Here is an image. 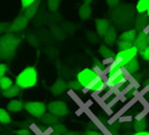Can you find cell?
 Returning <instances> with one entry per match:
<instances>
[{
    "label": "cell",
    "mask_w": 149,
    "mask_h": 135,
    "mask_svg": "<svg viewBox=\"0 0 149 135\" xmlns=\"http://www.w3.org/2000/svg\"><path fill=\"white\" fill-rule=\"evenodd\" d=\"M22 38L15 33H6L0 37V61H11L14 59Z\"/></svg>",
    "instance_id": "obj_1"
},
{
    "label": "cell",
    "mask_w": 149,
    "mask_h": 135,
    "mask_svg": "<svg viewBox=\"0 0 149 135\" xmlns=\"http://www.w3.org/2000/svg\"><path fill=\"white\" fill-rule=\"evenodd\" d=\"M38 82V72L36 67L30 65L22 70L16 77V84L22 89H29Z\"/></svg>",
    "instance_id": "obj_2"
},
{
    "label": "cell",
    "mask_w": 149,
    "mask_h": 135,
    "mask_svg": "<svg viewBox=\"0 0 149 135\" xmlns=\"http://www.w3.org/2000/svg\"><path fill=\"white\" fill-rule=\"evenodd\" d=\"M24 109L35 118H42L47 110V105L43 101H27L24 104Z\"/></svg>",
    "instance_id": "obj_3"
},
{
    "label": "cell",
    "mask_w": 149,
    "mask_h": 135,
    "mask_svg": "<svg viewBox=\"0 0 149 135\" xmlns=\"http://www.w3.org/2000/svg\"><path fill=\"white\" fill-rule=\"evenodd\" d=\"M99 73H97L95 70L91 69V68H85L81 70L77 75H76V80L82 84L83 88H85L86 86H89L90 83L92 82L94 79H97L99 77Z\"/></svg>",
    "instance_id": "obj_4"
},
{
    "label": "cell",
    "mask_w": 149,
    "mask_h": 135,
    "mask_svg": "<svg viewBox=\"0 0 149 135\" xmlns=\"http://www.w3.org/2000/svg\"><path fill=\"white\" fill-rule=\"evenodd\" d=\"M47 110H48V112H51L53 115L57 116L58 118L66 116V115H68V112H70L67 105L64 101H62V100L51 101V103L47 105Z\"/></svg>",
    "instance_id": "obj_5"
},
{
    "label": "cell",
    "mask_w": 149,
    "mask_h": 135,
    "mask_svg": "<svg viewBox=\"0 0 149 135\" xmlns=\"http://www.w3.org/2000/svg\"><path fill=\"white\" fill-rule=\"evenodd\" d=\"M127 81V77L126 73L123 72V69H121L119 71H117L114 75H109L107 79V86L112 89H119L123 83Z\"/></svg>",
    "instance_id": "obj_6"
},
{
    "label": "cell",
    "mask_w": 149,
    "mask_h": 135,
    "mask_svg": "<svg viewBox=\"0 0 149 135\" xmlns=\"http://www.w3.org/2000/svg\"><path fill=\"white\" fill-rule=\"evenodd\" d=\"M28 22H29V19H27L22 14H20L17 18L14 19V22L10 24V26H9V33L22 32V30H24L27 27Z\"/></svg>",
    "instance_id": "obj_7"
},
{
    "label": "cell",
    "mask_w": 149,
    "mask_h": 135,
    "mask_svg": "<svg viewBox=\"0 0 149 135\" xmlns=\"http://www.w3.org/2000/svg\"><path fill=\"white\" fill-rule=\"evenodd\" d=\"M95 30H97V35L100 37H103L105 35V33L108 32V30L110 28V22L105 18H97L95 19Z\"/></svg>",
    "instance_id": "obj_8"
},
{
    "label": "cell",
    "mask_w": 149,
    "mask_h": 135,
    "mask_svg": "<svg viewBox=\"0 0 149 135\" xmlns=\"http://www.w3.org/2000/svg\"><path fill=\"white\" fill-rule=\"evenodd\" d=\"M66 89H67V83L62 78L56 79V81L53 83V86H51V88H49L51 92H52L54 96H60Z\"/></svg>",
    "instance_id": "obj_9"
},
{
    "label": "cell",
    "mask_w": 149,
    "mask_h": 135,
    "mask_svg": "<svg viewBox=\"0 0 149 135\" xmlns=\"http://www.w3.org/2000/svg\"><path fill=\"white\" fill-rule=\"evenodd\" d=\"M134 45L139 50V51L142 50V49H145V47H147V46H149L148 42H147V33H145V32H139V33L137 34L136 39H134Z\"/></svg>",
    "instance_id": "obj_10"
},
{
    "label": "cell",
    "mask_w": 149,
    "mask_h": 135,
    "mask_svg": "<svg viewBox=\"0 0 149 135\" xmlns=\"http://www.w3.org/2000/svg\"><path fill=\"white\" fill-rule=\"evenodd\" d=\"M149 24V16L146 14H139V16L137 17L136 19V28L134 30H137L138 33L139 32H143V30L146 28V26Z\"/></svg>",
    "instance_id": "obj_11"
},
{
    "label": "cell",
    "mask_w": 149,
    "mask_h": 135,
    "mask_svg": "<svg viewBox=\"0 0 149 135\" xmlns=\"http://www.w3.org/2000/svg\"><path fill=\"white\" fill-rule=\"evenodd\" d=\"M40 4H42V0H36L30 7H28L24 13H22V15L25 16L27 19H31V18H34L35 15L37 14L38 9H39V6H40Z\"/></svg>",
    "instance_id": "obj_12"
},
{
    "label": "cell",
    "mask_w": 149,
    "mask_h": 135,
    "mask_svg": "<svg viewBox=\"0 0 149 135\" xmlns=\"http://www.w3.org/2000/svg\"><path fill=\"white\" fill-rule=\"evenodd\" d=\"M22 90V88L18 87L15 83V84H13L11 87H9L8 89L1 90V95L5 98H14V97H16V96H18Z\"/></svg>",
    "instance_id": "obj_13"
},
{
    "label": "cell",
    "mask_w": 149,
    "mask_h": 135,
    "mask_svg": "<svg viewBox=\"0 0 149 135\" xmlns=\"http://www.w3.org/2000/svg\"><path fill=\"white\" fill-rule=\"evenodd\" d=\"M117 30L113 26H110V28L108 30V32L105 33V35L103 36L104 42L107 45H113L117 41Z\"/></svg>",
    "instance_id": "obj_14"
},
{
    "label": "cell",
    "mask_w": 149,
    "mask_h": 135,
    "mask_svg": "<svg viewBox=\"0 0 149 135\" xmlns=\"http://www.w3.org/2000/svg\"><path fill=\"white\" fill-rule=\"evenodd\" d=\"M123 70L127 71L128 73H130V75H134L136 72H138V71H139V62H138V60H137L136 58H134V59H131L129 62H127V63L125 64Z\"/></svg>",
    "instance_id": "obj_15"
},
{
    "label": "cell",
    "mask_w": 149,
    "mask_h": 135,
    "mask_svg": "<svg viewBox=\"0 0 149 135\" xmlns=\"http://www.w3.org/2000/svg\"><path fill=\"white\" fill-rule=\"evenodd\" d=\"M24 104L22 100H17V99H13L11 101H9L7 105V110L8 112H20L24 109Z\"/></svg>",
    "instance_id": "obj_16"
},
{
    "label": "cell",
    "mask_w": 149,
    "mask_h": 135,
    "mask_svg": "<svg viewBox=\"0 0 149 135\" xmlns=\"http://www.w3.org/2000/svg\"><path fill=\"white\" fill-rule=\"evenodd\" d=\"M79 16H80V18L83 19V20H86V19L91 18V16H92V9L90 7V5L84 4L82 6H80V8H79Z\"/></svg>",
    "instance_id": "obj_17"
},
{
    "label": "cell",
    "mask_w": 149,
    "mask_h": 135,
    "mask_svg": "<svg viewBox=\"0 0 149 135\" xmlns=\"http://www.w3.org/2000/svg\"><path fill=\"white\" fill-rule=\"evenodd\" d=\"M40 122H42L43 124L53 126L54 124L58 123V117L55 116V115H53V114H51V112H45L44 115L42 116V118H40Z\"/></svg>",
    "instance_id": "obj_18"
},
{
    "label": "cell",
    "mask_w": 149,
    "mask_h": 135,
    "mask_svg": "<svg viewBox=\"0 0 149 135\" xmlns=\"http://www.w3.org/2000/svg\"><path fill=\"white\" fill-rule=\"evenodd\" d=\"M137 34H138V32L136 30H126V32H123L119 36V41H128V42L134 43L136 37H137Z\"/></svg>",
    "instance_id": "obj_19"
},
{
    "label": "cell",
    "mask_w": 149,
    "mask_h": 135,
    "mask_svg": "<svg viewBox=\"0 0 149 135\" xmlns=\"http://www.w3.org/2000/svg\"><path fill=\"white\" fill-rule=\"evenodd\" d=\"M99 53L103 59H112V58L114 59V56H116L113 51L107 45H101L100 49H99Z\"/></svg>",
    "instance_id": "obj_20"
},
{
    "label": "cell",
    "mask_w": 149,
    "mask_h": 135,
    "mask_svg": "<svg viewBox=\"0 0 149 135\" xmlns=\"http://www.w3.org/2000/svg\"><path fill=\"white\" fill-rule=\"evenodd\" d=\"M107 87H108V86H107L105 80L103 78H101V79L93 86V88L90 90V92H92V94H99V92H101L102 90H104Z\"/></svg>",
    "instance_id": "obj_21"
},
{
    "label": "cell",
    "mask_w": 149,
    "mask_h": 135,
    "mask_svg": "<svg viewBox=\"0 0 149 135\" xmlns=\"http://www.w3.org/2000/svg\"><path fill=\"white\" fill-rule=\"evenodd\" d=\"M11 120V116L8 112L7 109L5 108H0V123L1 124H10Z\"/></svg>",
    "instance_id": "obj_22"
},
{
    "label": "cell",
    "mask_w": 149,
    "mask_h": 135,
    "mask_svg": "<svg viewBox=\"0 0 149 135\" xmlns=\"http://www.w3.org/2000/svg\"><path fill=\"white\" fill-rule=\"evenodd\" d=\"M146 127H147V120L145 118L137 120L134 123V129L136 132H143L146 131Z\"/></svg>",
    "instance_id": "obj_23"
},
{
    "label": "cell",
    "mask_w": 149,
    "mask_h": 135,
    "mask_svg": "<svg viewBox=\"0 0 149 135\" xmlns=\"http://www.w3.org/2000/svg\"><path fill=\"white\" fill-rule=\"evenodd\" d=\"M149 5V0H138L137 5H136V9L139 14H143L147 11V8Z\"/></svg>",
    "instance_id": "obj_24"
},
{
    "label": "cell",
    "mask_w": 149,
    "mask_h": 135,
    "mask_svg": "<svg viewBox=\"0 0 149 135\" xmlns=\"http://www.w3.org/2000/svg\"><path fill=\"white\" fill-rule=\"evenodd\" d=\"M13 84H14L13 80H11L10 78H8V77H2V78L0 79V90L8 89V88L11 87Z\"/></svg>",
    "instance_id": "obj_25"
},
{
    "label": "cell",
    "mask_w": 149,
    "mask_h": 135,
    "mask_svg": "<svg viewBox=\"0 0 149 135\" xmlns=\"http://www.w3.org/2000/svg\"><path fill=\"white\" fill-rule=\"evenodd\" d=\"M53 128V132H55V133H58V134H62L64 135L65 133H66L67 129L66 126L65 125H63V124H61V123H56V124H54L52 126Z\"/></svg>",
    "instance_id": "obj_26"
},
{
    "label": "cell",
    "mask_w": 149,
    "mask_h": 135,
    "mask_svg": "<svg viewBox=\"0 0 149 135\" xmlns=\"http://www.w3.org/2000/svg\"><path fill=\"white\" fill-rule=\"evenodd\" d=\"M67 87L70 88V89H72L73 91L75 92H79V91H81L82 90V84L79 82L77 80H73V81H70V82L67 83Z\"/></svg>",
    "instance_id": "obj_27"
},
{
    "label": "cell",
    "mask_w": 149,
    "mask_h": 135,
    "mask_svg": "<svg viewBox=\"0 0 149 135\" xmlns=\"http://www.w3.org/2000/svg\"><path fill=\"white\" fill-rule=\"evenodd\" d=\"M132 46H134V43L128 42V41H119V42H118V49H119V51L129 50V49H131Z\"/></svg>",
    "instance_id": "obj_28"
},
{
    "label": "cell",
    "mask_w": 149,
    "mask_h": 135,
    "mask_svg": "<svg viewBox=\"0 0 149 135\" xmlns=\"http://www.w3.org/2000/svg\"><path fill=\"white\" fill-rule=\"evenodd\" d=\"M61 0H47V5H48V9L51 11H56L58 7H60Z\"/></svg>",
    "instance_id": "obj_29"
},
{
    "label": "cell",
    "mask_w": 149,
    "mask_h": 135,
    "mask_svg": "<svg viewBox=\"0 0 149 135\" xmlns=\"http://www.w3.org/2000/svg\"><path fill=\"white\" fill-rule=\"evenodd\" d=\"M22 1V14L27 9L28 7H30L36 0H20Z\"/></svg>",
    "instance_id": "obj_30"
},
{
    "label": "cell",
    "mask_w": 149,
    "mask_h": 135,
    "mask_svg": "<svg viewBox=\"0 0 149 135\" xmlns=\"http://www.w3.org/2000/svg\"><path fill=\"white\" fill-rule=\"evenodd\" d=\"M139 54H140V56H141L143 60L149 62V46L140 50V51H139Z\"/></svg>",
    "instance_id": "obj_31"
},
{
    "label": "cell",
    "mask_w": 149,
    "mask_h": 135,
    "mask_svg": "<svg viewBox=\"0 0 149 135\" xmlns=\"http://www.w3.org/2000/svg\"><path fill=\"white\" fill-rule=\"evenodd\" d=\"M9 26H10V24H8V22H0V35L9 33Z\"/></svg>",
    "instance_id": "obj_32"
},
{
    "label": "cell",
    "mask_w": 149,
    "mask_h": 135,
    "mask_svg": "<svg viewBox=\"0 0 149 135\" xmlns=\"http://www.w3.org/2000/svg\"><path fill=\"white\" fill-rule=\"evenodd\" d=\"M7 70H8L7 63H5V62L0 63V79H1L2 77H5L6 72H7Z\"/></svg>",
    "instance_id": "obj_33"
},
{
    "label": "cell",
    "mask_w": 149,
    "mask_h": 135,
    "mask_svg": "<svg viewBox=\"0 0 149 135\" xmlns=\"http://www.w3.org/2000/svg\"><path fill=\"white\" fill-rule=\"evenodd\" d=\"M14 133L17 135H29L31 134L29 129L27 128H20V129H17V131H14Z\"/></svg>",
    "instance_id": "obj_34"
},
{
    "label": "cell",
    "mask_w": 149,
    "mask_h": 135,
    "mask_svg": "<svg viewBox=\"0 0 149 135\" xmlns=\"http://www.w3.org/2000/svg\"><path fill=\"white\" fill-rule=\"evenodd\" d=\"M119 127H120V124L119 123H113V124H111V126L109 127V131L110 132H112V133H117L118 132V129H119Z\"/></svg>",
    "instance_id": "obj_35"
},
{
    "label": "cell",
    "mask_w": 149,
    "mask_h": 135,
    "mask_svg": "<svg viewBox=\"0 0 149 135\" xmlns=\"http://www.w3.org/2000/svg\"><path fill=\"white\" fill-rule=\"evenodd\" d=\"M105 2L108 4V6L110 8H113L116 6H118L120 2V0H105Z\"/></svg>",
    "instance_id": "obj_36"
},
{
    "label": "cell",
    "mask_w": 149,
    "mask_h": 135,
    "mask_svg": "<svg viewBox=\"0 0 149 135\" xmlns=\"http://www.w3.org/2000/svg\"><path fill=\"white\" fill-rule=\"evenodd\" d=\"M84 135H103L101 132H97V131H86Z\"/></svg>",
    "instance_id": "obj_37"
},
{
    "label": "cell",
    "mask_w": 149,
    "mask_h": 135,
    "mask_svg": "<svg viewBox=\"0 0 149 135\" xmlns=\"http://www.w3.org/2000/svg\"><path fill=\"white\" fill-rule=\"evenodd\" d=\"M64 135H81L80 132H75V131H67Z\"/></svg>",
    "instance_id": "obj_38"
},
{
    "label": "cell",
    "mask_w": 149,
    "mask_h": 135,
    "mask_svg": "<svg viewBox=\"0 0 149 135\" xmlns=\"http://www.w3.org/2000/svg\"><path fill=\"white\" fill-rule=\"evenodd\" d=\"M134 135H149V132L143 131V132H136Z\"/></svg>",
    "instance_id": "obj_39"
},
{
    "label": "cell",
    "mask_w": 149,
    "mask_h": 135,
    "mask_svg": "<svg viewBox=\"0 0 149 135\" xmlns=\"http://www.w3.org/2000/svg\"><path fill=\"white\" fill-rule=\"evenodd\" d=\"M92 2H93V0H84V4H86V5H90Z\"/></svg>",
    "instance_id": "obj_40"
},
{
    "label": "cell",
    "mask_w": 149,
    "mask_h": 135,
    "mask_svg": "<svg viewBox=\"0 0 149 135\" xmlns=\"http://www.w3.org/2000/svg\"><path fill=\"white\" fill-rule=\"evenodd\" d=\"M147 42H148V45H149V33H147Z\"/></svg>",
    "instance_id": "obj_41"
},
{
    "label": "cell",
    "mask_w": 149,
    "mask_h": 135,
    "mask_svg": "<svg viewBox=\"0 0 149 135\" xmlns=\"http://www.w3.org/2000/svg\"><path fill=\"white\" fill-rule=\"evenodd\" d=\"M51 135H62V134H58V133H55V132H53Z\"/></svg>",
    "instance_id": "obj_42"
},
{
    "label": "cell",
    "mask_w": 149,
    "mask_h": 135,
    "mask_svg": "<svg viewBox=\"0 0 149 135\" xmlns=\"http://www.w3.org/2000/svg\"><path fill=\"white\" fill-rule=\"evenodd\" d=\"M146 13H147V15L149 16V5H148V8H147V11H146Z\"/></svg>",
    "instance_id": "obj_43"
},
{
    "label": "cell",
    "mask_w": 149,
    "mask_h": 135,
    "mask_svg": "<svg viewBox=\"0 0 149 135\" xmlns=\"http://www.w3.org/2000/svg\"><path fill=\"white\" fill-rule=\"evenodd\" d=\"M146 83H147V84H148V86H149V80H148V81H147V82H146Z\"/></svg>",
    "instance_id": "obj_44"
},
{
    "label": "cell",
    "mask_w": 149,
    "mask_h": 135,
    "mask_svg": "<svg viewBox=\"0 0 149 135\" xmlns=\"http://www.w3.org/2000/svg\"><path fill=\"white\" fill-rule=\"evenodd\" d=\"M0 135H3V134H0Z\"/></svg>",
    "instance_id": "obj_45"
},
{
    "label": "cell",
    "mask_w": 149,
    "mask_h": 135,
    "mask_svg": "<svg viewBox=\"0 0 149 135\" xmlns=\"http://www.w3.org/2000/svg\"><path fill=\"white\" fill-rule=\"evenodd\" d=\"M29 135H33V134H29Z\"/></svg>",
    "instance_id": "obj_46"
}]
</instances>
